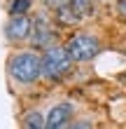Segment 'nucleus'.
I'll list each match as a JSON object with an SVG mask.
<instances>
[{
	"mask_svg": "<svg viewBox=\"0 0 126 129\" xmlns=\"http://www.w3.org/2000/svg\"><path fill=\"white\" fill-rule=\"evenodd\" d=\"M12 80L21 82V85H31L42 75V56H38L35 52H19L10 59L7 63Z\"/></svg>",
	"mask_w": 126,
	"mask_h": 129,
	"instance_id": "1",
	"label": "nucleus"
},
{
	"mask_svg": "<svg viewBox=\"0 0 126 129\" xmlns=\"http://www.w3.org/2000/svg\"><path fill=\"white\" fill-rule=\"evenodd\" d=\"M72 59L68 54V49L65 47H47L42 54V73L47 75V78H58V75H63L65 71L70 68Z\"/></svg>",
	"mask_w": 126,
	"mask_h": 129,
	"instance_id": "2",
	"label": "nucleus"
},
{
	"mask_svg": "<svg viewBox=\"0 0 126 129\" xmlns=\"http://www.w3.org/2000/svg\"><path fill=\"white\" fill-rule=\"evenodd\" d=\"M68 54L72 61H89L91 56H96L98 52V40L89 33H77L68 40Z\"/></svg>",
	"mask_w": 126,
	"mask_h": 129,
	"instance_id": "3",
	"label": "nucleus"
},
{
	"mask_svg": "<svg viewBox=\"0 0 126 129\" xmlns=\"http://www.w3.org/2000/svg\"><path fill=\"white\" fill-rule=\"evenodd\" d=\"M70 120H72V103L63 101L49 110L47 120H44V129H70L68 127Z\"/></svg>",
	"mask_w": 126,
	"mask_h": 129,
	"instance_id": "4",
	"label": "nucleus"
},
{
	"mask_svg": "<svg viewBox=\"0 0 126 129\" xmlns=\"http://www.w3.org/2000/svg\"><path fill=\"white\" fill-rule=\"evenodd\" d=\"M33 31V24L28 21L26 17H12L5 26V35L10 40H26Z\"/></svg>",
	"mask_w": 126,
	"mask_h": 129,
	"instance_id": "5",
	"label": "nucleus"
},
{
	"mask_svg": "<svg viewBox=\"0 0 126 129\" xmlns=\"http://www.w3.org/2000/svg\"><path fill=\"white\" fill-rule=\"evenodd\" d=\"M33 26H35V42H38V45H47L51 38H54V31L47 26L44 17H38L33 21Z\"/></svg>",
	"mask_w": 126,
	"mask_h": 129,
	"instance_id": "6",
	"label": "nucleus"
},
{
	"mask_svg": "<svg viewBox=\"0 0 126 129\" xmlns=\"http://www.w3.org/2000/svg\"><path fill=\"white\" fill-rule=\"evenodd\" d=\"M24 129H44V117L38 110H28L24 115Z\"/></svg>",
	"mask_w": 126,
	"mask_h": 129,
	"instance_id": "7",
	"label": "nucleus"
},
{
	"mask_svg": "<svg viewBox=\"0 0 126 129\" xmlns=\"http://www.w3.org/2000/svg\"><path fill=\"white\" fill-rule=\"evenodd\" d=\"M31 5H33V0H12L10 12H12V17H24V12H26Z\"/></svg>",
	"mask_w": 126,
	"mask_h": 129,
	"instance_id": "8",
	"label": "nucleus"
},
{
	"mask_svg": "<svg viewBox=\"0 0 126 129\" xmlns=\"http://www.w3.org/2000/svg\"><path fill=\"white\" fill-rule=\"evenodd\" d=\"M70 7H72V12H75L77 17H84V14H89V10H91V0H70Z\"/></svg>",
	"mask_w": 126,
	"mask_h": 129,
	"instance_id": "9",
	"label": "nucleus"
},
{
	"mask_svg": "<svg viewBox=\"0 0 126 129\" xmlns=\"http://www.w3.org/2000/svg\"><path fill=\"white\" fill-rule=\"evenodd\" d=\"M44 3H47V7H51V10H54L56 14L70 7V0H44Z\"/></svg>",
	"mask_w": 126,
	"mask_h": 129,
	"instance_id": "10",
	"label": "nucleus"
},
{
	"mask_svg": "<svg viewBox=\"0 0 126 129\" xmlns=\"http://www.w3.org/2000/svg\"><path fill=\"white\" fill-rule=\"evenodd\" d=\"M70 129H93V124L89 122V120H77V122H72Z\"/></svg>",
	"mask_w": 126,
	"mask_h": 129,
	"instance_id": "11",
	"label": "nucleus"
},
{
	"mask_svg": "<svg viewBox=\"0 0 126 129\" xmlns=\"http://www.w3.org/2000/svg\"><path fill=\"white\" fill-rule=\"evenodd\" d=\"M117 14L121 19H126V0H117Z\"/></svg>",
	"mask_w": 126,
	"mask_h": 129,
	"instance_id": "12",
	"label": "nucleus"
}]
</instances>
